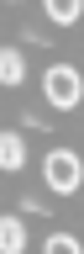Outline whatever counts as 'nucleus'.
Instances as JSON below:
<instances>
[{
  "label": "nucleus",
  "mask_w": 84,
  "mask_h": 254,
  "mask_svg": "<svg viewBox=\"0 0 84 254\" xmlns=\"http://www.w3.org/2000/svg\"><path fill=\"white\" fill-rule=\"evenodd\" d=\"M0 244H5V254H21V249H27V222H21V212H11V217L0 222Z\"/></svg>",
  "instance_id": "nucleus-3"
},
{
  "label": "nucleus",
  "mask_w": 84,
  "mask_h": 254,
  "mask_svg": "<svg viewBox=\"0 0 84 254\" xmlns=\"http://www.w3.org/2000/svg\"><path fill=\"white\" fill-rule=\"evenodd\" d=\"M0 159H5V170H21V164H27V143H21V132H5V138H0Z\"/></svg>",
  "instance_id": "nucleus-5"
},
{
  "label": "nucleus",
  "mask_w": 84,
  "mask_h": 254,
  "mask_svg": "<svg viewBox=\"0 0 84 254\" xmlns=\"http://www.w3.org/2000/svg\"><path fill=\"white\" fill-rule=\"evenodd\" d=\"M42 254H79V238H68V233H53L48 244H42Z\"/></svg>",
  "instance_id": "nucleus-7"
},
{
  "label": "nucleus",
  "mask_w": 84,
  "mask_h": 254,
  "mask_svg": "<svg viewBox=\"0 0 84 254\" xmlns=\"http://www.w3.org/2000/svg\"><path fill=\"white\" fill-rule=\"evenodd\" d=\"M42 95H48V106L74 111V106L84 101V79H79V69H68V64H53L48 74H42Z\"/></svg>",
  "instance_id": "nucleus-1"
},
{
  "label": "nucleus",
  "mask_w": 84,
  "mask_h": 254,
  "mask_svg": "<svg viewBox=\"0 0 84 254\" xmlns=\"http://www.w3.org/2000/svg\"><path fill=\"white\" fill-rule=\"evenodd\" d=\"M0 74H5V85H21V74H27L21 48H5V53H0Z\"/></svg>",
  "instance_id": "nucleus-6"
},
{
  "label": "nucleus",
  "mask_w": 84,
  "mask_h": 254,
  "mask_svg": "<svg viewBox=\"0 0 84 254\" xmlns=\"http://www.w3.org/2000/svg\"><path fill=\"white\" fill-rule=\"evenodd\" d=\"M42 180H48L58 196H74V190H79V180H84L79 154H74V148H53V154L42 159Z\"/></svg>",
  "instance_id": "nucleus-2"
},
{
  "label": "nucleus",
  "mask_w": 84,
  "mask_h": 254,
  "mask_svg": "<svg viewBox=\"0 0 84 254\" xmlns=\"http://www.w3.org/2000/svg\"><path fill=\"white\" fill-rule=\"evenodd\" d=\"M42 11H48V21H58V27H74L84 16V0H42Z\"/></svg>",
  "instance_id": "nucleus-4"
}]
</instances>
